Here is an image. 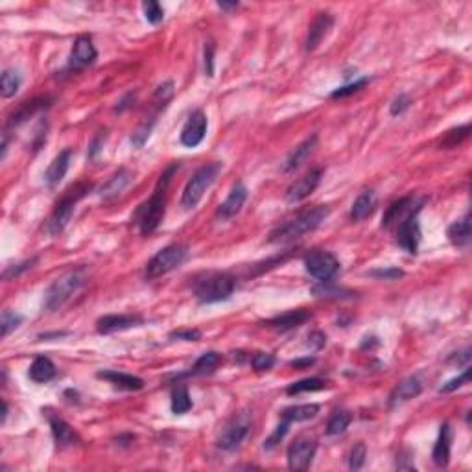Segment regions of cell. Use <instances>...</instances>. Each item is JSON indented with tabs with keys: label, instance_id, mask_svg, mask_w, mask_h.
I'll return each mask as SVG.
<instances>
[{
	"label": "cell",
	"instance_id": "6da1fadb",
	"mask_svg": "<svg viewBox=\"0 0 472 472\" xmlns=\"http://www.w3.org/2000/svg\"><path fill=\"white\" fill-rule=\"evenodd\" d=\"M177 170V164H172L159 179L155 192L152 194V198L140 205L137 212H135V223L139 225L140 233L150 234L161 225L164 218V210H166V188L170 185L172 175Z\"/></svg>",
	"mask_w": 472,
	"mask_h": 472
},
{
	"label": "cell",
	"instance_id": "7a4b0ae2",
	"mask_svg": "<svg viewBox=\"0 0 472 472\" xmlns=\"http://www.w3.org/2000/svg\"><path fill=\"white\" fill-rule=\"evenodd\" d=\"M328 214H330V209L326 205H317L314 209L304 210V212H301L299 216H295V218L288 220V222L275 229L273 233L269 234V242L286 244V242L301 238L304 234L312 233V231L319 227L321 223L328 218Z\"/></svg>",
	"mask_w": 472,
	"mask_h": 472
},
{
	"label": "cell",
	"instance_id": "3957f363",
	"mask_svg": "<svg viewBox=\"0 0 472 472\" xmlns=\"http://www.w3.org/2000/svg\"><path fill=\"white\" fill-rule=\"evenodd\" d=\"M194 295L199 303L212 304L227 301L234 292V279L227 273L220 271H207L198 275L192 282Z\"/></svg>",
	"mask_w": 472,
	"mask_h": 472
},
{
	"label": "cell",
	"instance_id": "277c9868",
	"mask_svg": "<svg viewBox=\"0 0 472 472\" xmlns=\"http://www.w3.org/2000/svg\"><path fill=\"white\" fill-rule=\"evenodd\" d=\"M91 183H78L74 187H70L67 192L63 194V198L59 199L56 209L52 210V214L47 222V231L52 236H58L59 233H63V229L69 225L70 218L74 214L76 203L91 190Z\"/></svg>",
	"mask_w": 472,
	"mask_h": 472
},
{
	"label": "cell",
	"instance_id": "5b68a950",
	"mask_svg": "<svg viewBox=\"0 0 472 472\" xmlns=\"http://www.w3.org/2000/svg\"><path fill=\"white\" fill-rule=\"evenodd\" d=\"M222 172V164L220 163H209L201 166L196 174L188 179L187 187L183 190V198H181V207L183 209H194L196 205L201 201L203 194L210 188V185L214 183L216 177Z\"/></svg>",
	"mask_w": 472,
	"mask_h": 472
},
{
	"label": "cell",
	"instance_id": "8992f818",
	"mask_svg": "<svg viewBox=\"0 0 472 472\" xmlns=\"http://www.w3.org/2000/svg\"><path fill=\"white\" fill-rule=\"evenodd\" d=\"M83 282H85V275H83L82 269L61 275L48 288L47 297H45V308L50 310V312L61 308Z\"/></svg>",
	"mask_w": 472,
	"mask_h": 472
},
{
	"label": "cell",
	"instance_id": "52a82bcc",
	"mask_svg": "<svg viewBox=\"0 0 472 472\" xmlns=\"http://www.w3.org/2000/svg\"><path fill=\"white\" fill-rule=\"evenodd\" d=\"M188 247L183 244L166 245L159 251L157 255L148 262L146 266V279H159L163 275L174 271L179 268L181 264L187 260Z\"/></svg>",
	"mask_w": 472,
	"mask_h": 472
},
{
	"label": "cell",
	"instance_id": "ba28073f",
	"mask_svg": "<svg viewBox=\"0 0 472 472\" xmlns=\"http://www.w3.org/2000/svg\"><path fill=\"white\" fill-rule=\"evenodd\" d=\"M304 268L321 282H328L339 271V260L328 251H312L304 257Z\"/></svg>",
	"mask_w": 472,
	"mask_h": 472
},
{
	"label": "cell",
	"instance_id": "9c48e42d",
	"mask_svg": "<svg viewBox=\"0 0 472 472\" xmlns=\"http://www.w3.org/2000/svg\"><path fill=\"white\" fill-rule=\"evenodd\" d=\"M251 431V417L247 414L234 415L233 419L229 420L227 426L223 428L222 436L218 438V447L222 450H236L242 445Z\"/></svg>",
	"mask_w": 472,
	"mask_h": 472
},
{
	"label": "cell",
	"instance_id": "30bf717a",
	"mask_svg": "<svg viewBox=\"0 0 472 472\" xmlns=\"http://www.w3.org/2000/svg\"><path fill=\"white\" fill-rule=\"evenodd\" d=\"M317 443L314 439L299 438L288 449V465L292 471H306L312 465Z\"/></svg>",
	"mask_w": 472,
	"mask_h": 472
},
{
	"label": "cell",
	"instance_id": "8fae6325",
	"mask_svg": "<svg viewBox=\"0 0 472 472\" xmlns=\"http://www.w3.org/2000/svg\"><path fill=\"white\" fill-rule=\"evenodd\" d=\"M321 175H323V170L321 168L310 170L308 174L303 175V177L295 181L293 185H290L284 194L286 203H299V201H303V199H306L308 196H312L315 188L319 187Z\"/></svg>",
	"mask_w": 472,
	"mask_h": 472
},
{
	"label": "cell",
	"instance_id": "7c38bea8",
	"mask_svg": "<svg viewBox=\"0 0 472 472\" xmlns=\"http://www.w3.org/2000/svg\"><path fill=\"white\" fill-rule=\"evenodd\" d=\"M417 214L419 212L409 214L408 218H404L403 222L396 225V244L412 255L417 253L420 242V225Z\"/></svg>",
	"mask_w": 472,
	"mask_h": 472
},
{
	"label": "cell",
	"instance_id": "4fadbf2b",
	"mask_svg": "<svg viewBox=\"0 0 472 472\" xmlns=\"http://www.w3.org/2000/svg\"><path fill=\"white\" fill-rule=\"evenodd\" d=\"M207 115L203 111H194L181 131V144L187 148L199 146L207 133Z\"/></svg>",
	"mask_w": 472,
	"mask_h": 472
},
{
	"label": "cell",
	"instance_id": "5bb4252c",
	"mask_svg": "<svg viewBox=\"0 0 472 472\" xmlns=\"http://www.w3.org/2000/svg\"><path fill=\"white\" fill-rule=\"evenodd\" d=\"M144 323L142 315H133V314H113V315H104L96 321V330L100 334H113L120 333V330H128V328H133V326H140Z\"/></svg>",
	"mask_w": 472,
	"mask_h": 472
},
{
	"label": "cell",
	"instance_id": "9a60e30c",
	"mask_svg": "<svg viewBox=\"0 0 472 472\" xmlns=\"http://www.w3.org/2000/svg\"><path fill=\"white\" fill-rule=\"evenodd\" d=\"M420 203H417L414 198H401L393 201V203L387 207L384 214V220H382V227L390 229L395 227L398 223L403 222L404 218H408L409 214L414 212H419Z\"/></svg>",
	"mask_w": 472,
	"mask_h": 472
},
{
	"label": "cell",
	"instance_id": "2e32d148",
	"mask_svg": "<svg viewBox=\"0 0 472 472\" xmlns=\"http://www.w3.org/2000/svg\"><path fill=\"white\" fill-rule=\"evenodd\" d=\"M96 58H98V52H96L93 41L89 37H78L74 47H72V52H70L69 67L74 70L85 69L89 65H93Z\"/></svg>",
	"mask_w": 472,
	"mask_h": 472
},
{
	"label": "cell",
	"instance_id": "e0dca14e",
	"mask_svg": "<svg viewBox=\"0 0 472 472\" xmlns=\"http://www.w3.org/2000/svg\"><path fill=\"white\" fill-rule=\"evenodd\" d=\"M334 24V19L330 13H319L317 17L314 19V23L310 24L308 28V37H306V50L308 52H312V50H315V48L319 47L321 41L325 39L326 35H328V32H330V28H333Z\"/></svg>",
	"mask_w": 472,
	"mask_h": 472
},
{
	"label": "cell",
	"instance_id": "ac0fdd59",
	"mask_svg": "<svg viewBox=\"0 0 472 472\" xmlns=\"http://www.w3.org/2000/svg\"><path fill=\"white\" fill-rule=\"evenodd\" d=\"M245 199H247V187L242 185V183L234 185L233 190L229 192L227 199L220 205V209H218V218L229 220V218H233V216L238 214L240 210H242V207H244Z\"/></svg>",
	"mask_w": 472,
	"mask_h": 472
},
{
	"label": "cell",
	"instance_id": "d6986e66",
	"mask_svg": "<svg viewBox=\"0 0 472 472\" xmlns=\"http://www.w3.org/2000/svg\"><path fill=\"white\" fill-rule=\"evenodd\" d=\"M52 98L50 96H39V98L30 100V102H24L17 111L12 113V117L8 120V126H21L23 122H26L28 118H32L34 115H37L43 109H47L50 105Z\"/></svg>",
	"mask_w": 472,
	"mask_h": 472
},
{
	"label": "cell",
	"instance_id": "ffe728a7",
	"mask_svg": "<svg viewBox=\"0 0 472 472\" xmlns=\"http://www.w3.org/2000/svg\"><path fill=\"white\" fill-rule=\"evenodd\" d=\"M70 157H72V152L70 150H65L54 159L48 170L45 172V183H47L48 188H56L63 181V177L69 172L70 166Z\"/></svg>",
	"mask_w": 472,
	"mask_h": 472
},
{
	"label": "cell",
	"instance_id": "44dd1931",
	"mask_svg": "<svg viewBox=\"0 0 472 472\" xmlns=\"http://www.w3.org/2000/svg\"><path fill=\"white\" fill-rule=\"evenodd\" d=\"M50 428H52V436L59 449H67V447H74V445L80 443V436L63 419L50 417Z\"/></svg>",
	"mask_w": 472,
	"mask_h": 472
},
{
	"label": "cell",
	"instance_id": "7402d4cb",
	"mask_svg": "<svg viewBox=\"0 0 472 472\" xmlns=\"http://www.w3.org/2000/svg\"><path fill=\"white\" fill-rule=\"evenodd\" d=\"M379 205V198H377V192L374 190H363V192L356 198V201L352 203V209H350V218L355 222H361L369 216L373 214L374 209Z\"/></svg>",
	"mask_w": 472,
	"mask_h": 472
},
{
	"label": "cell",
	"instance_id": "603a6c76",
	"mask_svg": "<svg viewBox=\"0 0 472 472\" xmlns=\"http://www.w3.org/2000/svg\"><path fill=\"white\" fill-rule=\"evenodd\" d=\"M310 317H312V314H310L308 310H292V312H286V314L277 315L273 319H269L268 326L277 328V330H292V328H297L303 323H306Z\"/></svg>",
	"mask_w": 472,
	"mask_h": 472
},
{
	"label": "cell",
	"instance_id": "cb8c5ba5",
	"mask_svg": "<svg viewBox=\"0 0 472 472\" xmlns=\"http://www.w3.org/2000/svg\"><path fill=\"white\" fill-rule=\"evenodd\" d=\"M450 445H452V428L450 425H443L439 430V438L436 441L431 458L438 467H447L450 461Z\"/></svg>",
	"mask_w": 472,
	"mask_h": 472
},
{
	"label": "cell",
	"instance_id": "d4e9b609",
	"mask_svg": "<svg viewBox=\"0 0 472 472\" xmlns=\"http://www.w3.org/2000/svg\"><path fill=\"white\" fill-rule=\"evenodd\" d=\"M98 379L107 380V382H111V384H115L117 387H120V390L139 391L144 387V380L139 379V377L120 373V371H113V369H109V371H100Z\"/></svg>",
	"mask_w": 472,
	"mask_h": 472
},
{
	"label": "cell",
	"instance_id": "484cf974",
	"mask_svg": "<svg viewBox=\"0 0 472 472\" xmlns=\"http://www.w3.org/2000/svg\"><path fill=\"white\" fill-rule=\"evenodd\" d=\"M420 391H423L420 380L417 379V377H408V379H404L403 382L393 390V393L390 395V404L391 406H395V404L406 403L409 398H414V396L419 395Z\"/></svg>",
	"mask_w": 472,
	"mask_h": 472
},
{
	"label": "cell",
	"instance_id": "4316f807",
	"mask_svg": "<svg viewBox=\"0 0 472 472\" xmlns=\"http://www.w3.org/2000/svg\"><path fill=\"white\" fill-rule=\"evenodd\" d=\"M315 144H317V135H312V137H308L306 140H303V142L290 153V157L286 159L284 172H293L295 168H299V166L310 157V153L314 152Z\"/></svg>",
	"mask_w": 472,
	"mask_h": 472
},
{
	"label": "cell",
	"instance_id": "83f0119b",
	"mask_svg": "<svg viewBox=\"0 0 472 472\" xmlns=\"http://www.w3.org/2000/svg\"><path fill=\"white\" fill-rule=\"evenodd\" d=\"M449 240L456 247H467L471 244L472 236V225H471V214H465L461 220L454 222L449 227Z\"/></svg>",
	"mask_w": 472,
	"mask_h": 472
},
{
	"label": "cell",
	"instance_id": "f1b7e54d",
	"mask_svg": "<svg viewBox=\"0 0 472 472\" xmlns=\"http://www.w3.org/2000/svg\"><path fill=\"white\" fill-rule=\"evenodd\" d=\"M28 374L30 379L37 382V384H45V382H50L56 377V366L47 356H39V358H35L32 361Z\"/></svg>",
	"mask_w": 472,
	"mask_h": 472
},
{
	"label": "cell",
	"instance_id": "f546056e",
	"mask_svg": "<svg viewBox=\"0 0 472 472\" xmlns=\"http://www.w3.org/2000/svg\"><path fill=\"white\" fill-rule=\"evenodd\" d=\"M222 363V355L216 352V350H209L198 358V361L194 363L188 373H185V377H203V374H210L212 371H216V368Z\"/></svg>",
	"mask_w": 472,
	"mask_h": 472
},
{
	"label": "cell",
	"instance_id": "4dcf8cb0",
	"mask_svg": "<svg viewBox=\"0 0 472 472\" xmlns=\"http://www.w3.org/2000/svg\"><path fill=\"white\" fill-rule=\"evenodd\" d=\"M129 181H131V174H129L128 170H120V172H117L111 179L105 183L104 187L100 188V196H102V199L117 198L118 194L128 187Z\"/></svg>",
	"mask_w": 472,
	"mask_h": 472
},
{
	"label": "cell",
	"instance_id": "1f68e13d",
	"mask_svg": "<svg viewBox=\"0 0 472 472\" xmlns=\"http://www.w3.org/2000/svg\"><path fill=\"white\" fill-rule=\"evenodd\" d=\"M319 414V406L317 404H301V406H290V408L282 409V419L292 423H303V420L314 419Z\"/></svg>",
	"mask_w": 472,
	"mask_h": 472
},
{
	"label": "cell",
	"instance_id": "d6a6232c",
	"mask_svg": "<svg viewBox=\"0 0 472 472\" xmlns=\"http://www.w3.org/2000/svg\"><path fill=\"white\" fill-rule=\"evenodd\" d=\"M190 408H192V398H190L187 385H175L172 391V412L175 415H183L190 412Z\"/></svg>",
	"mask_w": 472,
	"mask_h": 472
},
{
	"label": "cell",
	"instance_id": "836d02e7",
	"mask_svg": "<svg viewBox=\"0 0 472 472\" xmlns=\"http://www.w3.org/2000/svg\"><path fill=\"white\" fill-rule=\"evenodd\" d=\"M350 420H352V415L347 409H339V412H334L330 415V419L326 423V436H339L344 434L347 428H349Z\"/></svg>",
	"mask_w": 472,
	"mask_h": 472
},
{
	"label": "cell",
	"instance_id": "e575fe53",
	"mask_svg": "<svg viewBox=\"0 0 472 472\" xmlns=\"http://www.w3.org/2000/svg\"><path fill=\"white\" fill-rule=\"evenodd\" d=\"M19 87H21V76H19L17 70H4L2 78H0V93H2V96L4 98H12V96H15Z\"/></svg>",
	"mask_w": 472,
	"mask_h": 472
},
{
	"label": "cell",
	"instance_id": "d590c367",
	"mask_svg": "<svg viewBox=\"0 0 472 472\" xmlns=\"http://www.w3.org/2000/svg\"><path fill=\"white\" fill-rule=\"evenodd\" d=\"M469 135H471V126H469V124L461 126V128L450 129L449 133H445V137L441 139V144H439V146L445 148V150H452V148H458L461 142H463V140L469 139Z\"/></svg>",
	"mask_w": 472,
	"mask_h": 472
},
{
	"label": "cell",
	"instance_id": "8d00e7d4",
	"mask_svg": "<svg viewBox=\"0 0 472 472\" xmlns=\"http://www.w3.org/2000/svg\"><path fill=\"white\" fill-rule=\"evenodd\" d=\"M326 382L323 379H304L299 382H293L292 385H288L286 393L288 395H299V393H308V391H319L325 390Z\"/></svg>",
	"mask_w": 472,
	"mask_h": 472
},
{
	"label": "cell",
	"instance_id": "74e56055",
	"mask_svg": "<svg viewBox=\"0 0 472 472\" xmlns=\"http://www.w3.org/2000/svg\"><path fill=\"white\" fill-rule=\"evenodd\" d=\"M21 323H23V315L13 312V310H4L2 317H0V336L8 338Z\"/></svg>",
	"mask_w": 472,
	"mask_h": 472
},
{
	"label": "cell",
	"instance_id": "f35d334b",
	"mask_svg": "<svg viewBox=\"0 0 472 472\" xmlns=\"http://www.w3.org/2000/svg\"><path fill=\"white\" fill-rule=\"evenodd\" d=\"M142 10H144V17H146L148 23L152 24H159L164 19V10L161 8L159 2L155 0H148L142 4Z\"/></svg>",
	"mask_w": 472,
	"mask_h": 472
},
{
	"label": "cell",
	"instance_id": "ab89813d",
	"mask_svg": "<svg viewBox=\"0 0 472 472\" xmlns=\"http://www.w3.org/2000/svg\"><path fill=\"white\" fill-rule=\"evenodd\" d=\"M366 458H368V450H366V445L356 443L352 447L349 454V467L350 471H360L363 463H366Z\"/></svg>",
	"mask_w": 472,
	"mask_h": 472
},
{
	"label": "cell",
	"instance_id": "60d3db41",
	"mask_svg": "<svg viewBox=\"0 0 472 472\" xmlns=\"http://www.w3.org/2000/svg\"><path fill=\"white\" fill-rule=\"evenodd\" d=\"M469 380H471V368L467 366L465 368V371L460 374V377H456V379H452V380H449L447 384H443L441 385V393H452V391H456V390H460L461 385H465V384H469Z\"/></svg>",
	"mask_w": 472,
	"mask_h": 472
},
{
	"label": "cell",
	"instance_id": "b9f144b4",
	"mask_svg": "<svg viewBox=\"0 0 472 472\" xmlns=\"http://www.w3.org/2000/svg\"><path fill=\"white\" fill-rule=\"evenodd\" d=\"M251 363H253L255 371H269L275 366V356L271 352H257L253 356Z\"/></svg>",
	"mask_w": 472,
	"mask_h": 472
},
{
	"label": "cell",
	"instance_id": "7bdbcfd3",
	"mask_svg": "<svg viewBox=\"0 0 472 472\" xmlns=\"http://www.w3.org/2000/svg\"><path fill=\"white\" fill-rule=\"evenodd\" d=\"M288 426H290V423L282 419V423H280V425L277 426V430H275L273 434H271V436H269V438L266 439V441H264V449H266V450L275 449V447H277V445L280 443V439H282L286 436V431H288Z\"/></svg>",
	"mask_w": 472,
	"mask_h": 472
},
{
	"label": "cell",
	"instance_id": "ee69618b",
	"mask_svg": "<svg viewBox=\"0 0 472 472\" xmlns=\"http://www.w3.org/2000/svg\"><path fill=\"white\" fill-rule=\"evenodd\" d=\"M368 83H369V78L356 80L355 83H349V85H345V87L336 89V91L333 93V98H344V96H349V94H352V93H358V91L366 87Z\"/></svg>",
	"mask_w": 472,
	"mask_h": 472
},
{
	"label": "cell",
	"instance_id": "f6af8a7d",
	"mask_svg": "<svg viewBox=\"0 0 472 472\" xmlns=\"http://www.w3.org/2000/svg\"><path fill=\"white\" fill-rule=\"evenodd\" d=\"M152 128H153V122L142 124V126H140V128L131 135V142H133V146H137V148L144 146V144H146V140L150 139Z\"/></svg>",
	"mask_w": 472,
	"mask_h": 472
},
{
	"label": "cell",
	"instance_id": "bcb514c9",
	"mask_svg": "<svg viewBox=\"0 0 472 472\" xmlns=\"http://www.w3.org/2000/svg\"><path fill=\"white\" fill-rule=\"evenodd\" d=\"M409 104H412V100H409L408 94H401V96H396V98L393 100V104H391V115H393V117H396V115H403V113L409 107Z\"/></svg>",
	"mask_w": 472,
	"mask_h": 472
},
{
	"label": "cell",
	"instance_id": "7dc6e473",
	"mask_svg": "<svg viewBox=\"0 0 472 472\" xmlns=\"http://www.w3.org/2000/svg\"><path fill=\"white\" fill-rule=\"evenodd\" d=\"M172 339H183V341H198L201 339V333L198 328H188V330H175L170 334Z\"/></svg>",
	"mask_w": 472,
	"mask_h": 472
},
{
	"label": "cell",
	"instance_id": "c3c4849f",
	"mask_svg": "<svg viewBox=\"0 0 472 472\" xmlns=\"http://www.w3.org/2000/svg\"><path fill=\"white\" fill-rule=\"evenodd\" d=\"M214 45L212 43H207L205 45V70H207V76H212L214 72Z\"/></svg>",
	"mask_w": 472,
	"mask_h": 472
},
{
	"label": "cell",
	"instance_id": "681fc988",
	"mask_svg": "<svg viewBox=\"0 0 472 472\" xmlns=\"http://www.w3.org/2000/svg\"><path fill=\"white\" fill-rule=\"evenodd\" d=\"M373 277H379V279H396V277H403V271L401 269H377V271H371Z\"/></svg>",
	"mask_w": 472,
	"mask_h": 472
},
{
	"label": "cell",
	"instance_id": "f907efd6",
	"mask_svg": "<svg viewBox=\"0 0 472 472\" xmlns=\"http://www.w3.org/2000/svg\"><path fill=\"white\" fill-rule=\"evenodd\" d=\"M308 344L314 347V349H321L323 345L326 344V338H325V334H321V333H310V336H308Z\"/></svg>",
	"mask_w": 472,
	"mask_h": 472
},
{
	"label": "cell",
	"instance_id": "816d5d0a",
	"mask_svg": "<svg viewBox=\"0 0 472 472\" xmlns=\"http://www.w3.org/2000/svg\"><path fill=\"white\" fill-rule=\"evenodd\" d=\"M460 355L461 356H458V355L452 356V358H450V361H456V363H465L467 366V363H469V360H471V350L465 349L463 352H460Z\"/></svg>",
	"mask_w": 472,
	"mask_h": 472
},
{
	"label": "cell",
	"instance_id": "f5cc1de1",
	"mask_svg": "<svg viewBox=\"0 0 472 472\" xmlns=\"http://www.w3.org/2000/svg\"><path fill=\"white\" fill-rule=\"evenodd\" d=\"M314 361H315V358H303V360H295V361H292V368H295V369L308 368V366H312Z\"/></svg>",
	"mask_w": 472,
	"mask_h": 472
},
{
	"label": "cell",
	"instance_id": "db71d44e",
	"mask_svg": "<svg viewBox=\"0 0 472 472\" xmlns=\"http://www.w3.org/2000/svg\"><path fill=\"white\" fill-rule=\"evenodd\" d=\"M238 6V2H231V4H229V2H218V8H220V10H236Z\"/></svg>",
	"mask_w": 472,
	"mask_h": 472
},
{
	"label": "cell",
	"instance_id": "11a10c76",
	"mask_svg": "<svg viewBox=\"0 0 472 472\" xmlns=\"http://www.w3.org/2000/svg\"><path fill=\"white\" fill-rule=\"evenodd\" d=\"M6 417H8V404H6V401H2V423L6 420Z\"/></svg>",
	"mask_w": 472,
	"mask_h": 472
}]
</instances>
